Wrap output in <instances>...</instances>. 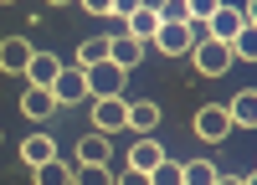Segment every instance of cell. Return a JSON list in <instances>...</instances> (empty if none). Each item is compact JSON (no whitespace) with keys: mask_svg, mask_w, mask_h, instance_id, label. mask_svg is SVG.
<instances>
[{"mask_svg":"<svg viewBox=\"0 0 257 185\" xmlns=\"http://www.w3.org/2000/svg\"><path fill=\"white\" fill-rule=\"evenodd\" d=\"M190 129H196V139H206V144H221L226 134H237V129H231V113H226V103H206V108H196Z\"/></svg>","mask_w":257,"mask_h":185,"instance_id":"6da1fadb","label":"cell"},{"mask_svg":"<svg viewBox=\"0 0 257 185\" xmlns=\"http://www.w3.org/2000/svg\"><path fill=\"white\" fill-rule=\"evenodd\" d=\"M93 129L108 134V139L128 129V98H123V93H113V98H93Z\"/></svg>","mask_w":257,"mask_h":185,"instance_id":"7a4b0ae2","label":"cell"},{"mask_svg":"<svg viewBox=\"0 0 257 185\" xmlns=\"http://www.w3.org/2000/svg\"><path fill=\"white\" fill-rule=\"evenodd\" d=\"M149 52H160V57H190V26H185V21H160Z\"/></svg>","mask_w":257,"mask_h":185,"instance_id":"3957f363","label":"cell"},{"mask_svg":"<svg viewBox=\"0 0 257 185\" xmlns=\"http://www.w3.org/2000/svg\"><path fill=\"white\" fill-rule=\"evenodd\" d=\"M190 57H196V72H201V77H221V72H231V47H226V41H196V47H190Z\"/></svg>","mask_w":257,"mask_h":185,"instance_id":"277c9868","label":"cell"},{"mask_svg":"<svg viewBox=\"0 0 257 185\" xmlns=\"http://www.w3.org/2000/svg\"><path fill=\"white\" fill-rule=\"evenodd\" d=\"M82 77H88V98H113V93H123V82H128V72L113 67V62H98V67H88Z\"/></svg>","mask_w":257,"mask_h":185,"instance_id":"5b68a950","label":"cell"},{"mask_svg":"<svg viewBox=\"0 0 257 185\" xmlns=\"http://www.w3.org/2000/svg\"><path fill=\"white\" fill-rule=\"evenodd\" d=\"M52 98H57V108H72V103L88 98V77H82V67H62L52 77Z\"/></svg>","mask_w":257,"mask_h":185,"instance_id":"8992f818","label":"cell"},{"mask_svg":"<svg viewBox=\"0 0 257 185\" xmlns=\"http://www.w3.org/2000/svg\"><path fill=\"white\" fill-rule=\"evenodd\" d=\"M72 159H77V164H113V139H108V134H98V129H93V134H82V139H77V149H72Z\"/></svg>","mask_w":257,"mask_h":185,"instance_id":"52a82bcc","label":"cell"},{"mask_svg":"<svg viewBox=\"0 0 257 185\" xmlns=\"http://www.w3.org/2000/svg\"><path fill=\"white\" fill-rule=\"evenodd\" d=\"M21 113H26L31 123H47V118L57 113V98H52V88H36V82H26V93H21Z\"/></svg>","mask_w":257,"mask_h":185,"instance_id":"ba28073f","label":"cell"},{"mask_svg":"<svg viewBox=\"0 0 257 185\" xmlns=\"http://www.w3.org/2000/svg\"><path fill=\"white\" fill-rule=\"evenodd\" d=\"M242 26H252V21H247V16H242L237 6H221L216 16L206 21V36H211V41H231V36H237Z\"/></svg>","mask_w":257,"mask_h":185,"instance_id":"9c48e42d","label":"cell"},{"mask_svg":"<svg viewBox=\"0 0 257 185\" xmlns=\"http://www.w3.org/2000/svg\"><path fill=\"white\" fill-rule=\"evenodd\" d=\"M149 57V47H144V41H134V36H108V62H113V67H139V62Z\"/></svg>","mask_w":257,"mask_h":185,"instance_id":"30bf717a","label":"cell"},{"mask_svg":"<svg viewBox=\"0 0 257 185\" xmlns=\"http://www.w3.org/2000/svg\"><path fill=\"white\" fill-rule=\"evenodd\" d=\"M160 129V103L155 98H134L128 103V129L123 134H155Z\"/></svg>","mask_w":257,"mask_h":185,"instance_id":"8fae6325","label":"cell"},{"mask_svg":"<svg viewBox=\"0 0 257 185\" xmlns=\"http://www.w3.org/2000/svg\"><path fill=\"white\" fill-rule=\"evenodd\" d=\"M31 41L26 36H6V41H0V72H21V77H26V62H31Z\"/></svg>","mask_w":257,"mask_h":185,"instance_id":"7c38bea8","label":"cell"},{"mask_svg":"<svg viewBox=\"0 0 257 185\" xmlns=\"http://www.w3.org/2000/svg\"><path fill=\"white\" fill-rule=\"evenodd\" d=\"M155 31H160V11L155 6H139L134 16H123V36H134V41H155Z\"/></svg>","mask_w":257,"mask_h":185,"instance_id":"4fadbf2b","label":"cell"},{"mask_svg":"<svg viewBox=\"0 0 257 185\" xmlns=\"http://www.w3.org/2000/svg\"><path fill=\"white\" fill-rule=\"evenodd\" d=\"M165 159V149H160V139H149V134H139L134 144H128V164H134V170H155V164Z\"/></svg>","mask_w":257,"mask_h":185,"instance_id":"5bb4252c","label":"cell"},{"mask_svg":"<svg viewBox=\"0 0 257 185\" xmlns=\"http://www.w3.org/2000/svg\"><path fill=\"white\" fill-rule=\"evenodd\" d=\"M21 159H26L31 170L47 164V159H57V139L52 134H26V139H21Z\"/></svg>","mask_w":257,"mask_h":185,"instance_id":"9a60e30c","label":"cell"},{"mask_svg":"<svg viewBox=\"0 0 257 185\" xmlns=\"http://www.w3.org/2000/svg\"><path fill=\"white\" fill-rule=\"evenodd\" d=\"M226 113H231V129H252V123H257V88H242L237 98L226 103Z\"/></svg>","mask_w":257,"mask_h":185,"instance_id":"2e32d148","label":"cell"},{"mask_svg":"<svg viewBox=\"0 0 257 185\" xmlns=\"http://www.w3.org/2000/svg\"><path fill=\"white\" fill-rule=\"evenodd\" d=\"M57 72H62V62H57L52 52H31V62H26V82H36V88H52Z\"/></svg>","mask_w":257,"mask_h":185,"instance_id":"e0dca14e","label":"cell"},{"mask_svg":"<svg viewBox=\"0 0 257 185\" xmlns=\"http://www.w3.org/2000/svg\"><path fill=\"white\" fill-rule=\"evenodd\" d=\"M72 170H77V159L67 164V159L57 154V159H47V164H36L31 175H36V185H72Z\"/></svg>","mask_w":257,"mask_h":185,"instance_id":"ac0fdd59","label":"cell"},{"mask_svg":"<svg viewBox=\"0 0 257 185\" xmlns=\"http://www.w3.org/2000/svg\"><path fill=\"white\" fill-rule=\"evenodd\" d=\"M226 47H231V62H257V26H242Z\"/></svg>","mask_w":257,"mask_h":185,"instance_id":"d6986e66","label":"cell"},{"mask_svg":"<svg viewBox=\"0 0 257 185\" xmlns=\"http://www.w3.org/2000/svg\"><path fill=\"white\" fill-rule=\"evenodd\" d=\"M98 62H108V36H88L77 47V67L88 72V67H98Z\"/></svg>","mask_w":257,"mask_h":185,"instance_id":"ffe728a7","label":"cell"},{"mask_svg":"<svg viewBox=\"0 0 257 185\" xmlns=\"http://www.w3.org/2000/svg\"><path fill=\"white\" fill-rule=\"evenodd\" d=\"M216 175H221V170H216L211 159H190V164H180V185H211Z\"/></svg>","mask_w":257,"mask_h":185,"instance_id":"44dd1931","label":"cell"},{"mask_svg":"<svg viewBox=\"0 0 257 185\" xmlns=\"http://www.w3.org/2000/svg\"><path fill=\"white\" fill-rule=\"evenodd\" d=\"M72 185H113V164H77Z\"/></svg>","mask_w":257,"mask_h":185,"instance_id":"7402d4cb","label":"cell"},{"mask_svg":"<svg viewBox=\"0 0 257 185\" xmlns=\"http://www.w3.org/2000/svg\"><path fill=\"white\" fill-rule=\"evenodd\" d=\"M149 185H180V164L175 159H160L155 170H149Z\"/></svg>","mask_w":257,"mask_h":185,"instance_id":"603a6c76","label":"cell"},{"mask_svg":"<svg viewBox=\"0 0 257 185\" xmlns=\"http://www.w3.org/2000/svg\"><path fill=\"white\" fill-rule=\"evenodd\" d=\"M185 11H190L185 21H211V16L221 11V0H185Z\"/></svg>","mask_w":257,"mask_h":185,"instance_id":"cb8c5ba5","label":"cell"},{"mask_svg":"<svg viewBox=\"0 0 257 185\" xmlns=\"http://www.w3.org/2000/svg\"><path fill=\"white\" fill-rule=\"evenodd\" d=\"M155 11H160V21H185V16H190V11H185V0H160Z\"/></svg>","mask_w":257,"mask_h":185,"instance_id":"d4e9b609","label":"cell"},{"mask_svg":"<svg viewBox=\"0 0 257 185\" xmlns=\"http://www.w3.org/2000/svg\"><path fill=\"white\" fill-rule=\"evenodd\" d=\"M113 185H149V175H144V170H134V164H128L123 175H113Z\"/></svg>","mask_w":257,"mask_h":185,"instance_id":"484cf974","label":"cell"},{"mask_svg":"<svg viewBox=\"0 0 257 185\" xmlns=\"http://www.w3.org/2000/svg\"><path fill=\"white\" fill-rule=\"evenodd\" d=\"M139 6H149V0H113V16H118V21H123V16H134V11H139Z\"/></svg>","mask_w":257,"mask_h":185,"instance_id":"4316f807","label":"cell"},{"mask_svg":"<svg viewBox=\"0 0 257 185\" xmlns=\"http://www.w3.org/2000/svg\"><path fill=\"white\" fill-rule=\"evenodd\" d=\"M82 11H93V16H113V0H82Z\"/></svg>","mask_w":257,"mask_h":185,"instance_id":"83f0119b","label":"cell"},{"mask_svg":"<svg viewBox=\"0 0 257 185\" xmlns=\"http://www.w3.org/2000/svg\"><path fill=\"white\" fill-rule=\"evenodd\" d=\"M211 185H247V175H216Z\"/></svg>","mask_w":257,"mask_h":185,"instance_id":"f1b7e54d","label":"cell"},{"mask_svg":"<svg viewBox=\"0 0 257 185\" xmlns=\"http://www.w3.org/2000/svg\"><path fill=\"white\" fill-rule=\"evenodd\" d=\"M47 6H67V0H47Z\"/></svg>","mask_w":257,"mask_h":185,"instance_id":"f546056e","label":"cell"},{"mask_svg":"<svg viewBox=\"0 0 257 185\" xmlns=\"http://www.w3.org/2000/svg\"><path fill=\"white\" fill-rule=\"evenodd\" d=\"M0 6H16V0H0Z\"/></svg>","mask_w":257,"mask_h":185,"instance_id":"4dcf8cb0","label":"cell"}]
</instances>
